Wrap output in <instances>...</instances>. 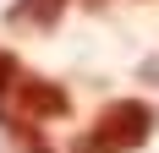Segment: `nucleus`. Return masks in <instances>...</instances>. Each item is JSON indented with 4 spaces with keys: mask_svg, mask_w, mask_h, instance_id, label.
Masks as SVG:
<instances>
[{
    "mask_svg": "<svg viewBox=\"0 0 159 153\" xmlns=\"http://www.w3.org/2000/svg\"><path fill=\"white\" fill-rule=\"evenodd\" d=\"M143 76H148V82H159V55H148V60H143Z\"/></svg>",
    "mask_w": 159,
    "mask_h": 153,
    "instance_id": "nucleus-6",
    "label": "nucleus"
},
{
    "mask_svg": "<svg viewBox=\"0 0 159 153\" xmlns=\"http://www.w3.org/2000/svg\"><path fill=\"white\" fill-rule=\"evenodd\" d=\"M82 6H88V11H104V0H82Z\"/></svg>",
    "mask_w": 159,
    "mask_h": 153,
    "instance_id": "nucleus-7",
    "label": "nucleus"
},
{
    "mask_svg": "<svg viewBox=\"0 0 159 153\" xmlns=\"http://www.w3.org/2000/svg\"><path fill=\"white\" fill-rule=\"evenodd\" d=\"M61 11H66V0H16L11 11H6V22H16V28H55L61 22Z\"/></svg>",
    "mask_w": 159,
    "mask_h": 153,
    "instance_id": "nucleus-4",
    "label": "nucleus"
},
{
    "mask_svg": "<svg viewBox=\"0 0 159 153\" xmlns=\"http://www.w3.org/2000/svg\"><path fill=\"white\" fill-rule=\"evenodd\" d=\"M0 137L11 142L16 153H55L49 137H44V126L28 120V115H16V109H0Z\"/></svg>",
    "mask_w": 159,
    "mask_h": 153,
    "instance_id": "nucleus-3",
    "label": "nucleus"
},
{
    "mask_svg": "<svg viewBox=\"0 0 159 153\" xmlns=\"http://www.w3.org/2000/svg\"><path fill=\"white\" fill-rule=\"evenodd\" d=\"M154 126H159L154 104H143V98H115V104L99 109V120L88 126V131L71 137L66 153H137L154 137Z\"/></svg>",
    "mask_w": 159,
    "mask_h": 153,
    "instance_id": "nucleus-1",
    "label": "nucleus"
},
{
    "mask_svg": "<svg viewBox=\"0 0 159 153\" xmlns=\"http://www.w3.org/2000/svg\"><path fill=\"white\" fill-rule=\"evenodd\" d=\"M16 82H22V60H16L11 49H0V98H11Z\"/></svg>",
    "mask_w": 159,
    "mask_h": 153,
    "instance_id": "nucleus-5",
    "label": "nucleus"
},
{
    "mask_svg": "<svg viewBox=\"0 0 159 153\" xmlns=\"http://www.w3.org/2000/svg\"><path fill=\"white\" fill-rule=\"evenodd\" d=\"M11 104H16V115H28V120H66V115H71V93H66L61 82H49V76H28L22 71V82L11 88Z\"/></svg>",
    "mask_w": 159,
    "mask_h": 153,
    "instance_id": "nucleus-2",
    "label": "nucleus"
}]
</instances>
